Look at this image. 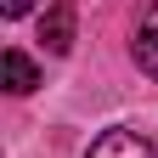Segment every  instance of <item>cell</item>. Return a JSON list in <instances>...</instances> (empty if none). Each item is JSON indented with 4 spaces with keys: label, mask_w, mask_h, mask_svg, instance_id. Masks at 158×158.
<instances>
[{
    "label": "cell",
    "mask_w": 158,
    "mask_h": 158,
    "mask_svg": "<svg viewBox=\"0 0 158 158\" xmlns=\"http://www.w3.org/2000/svg\"><path fill=\"white\" fill-rule=\"evenodd\" d=\"M85 158H158V147L147 141V135H135V130H107V135L90 141Z\"/></svg>",
    "instance_id": "cell-1"
},
{
    "label": "cell",
    "mask_w": 158,
    "mask_h": 158,
    "mask_svg": "<svg viewBox=\"0 0 158 158\" xmlns=\"http://www.w3.org/2000/svg\"><path fill=\"white\" fill-rule=\"evenodd\" d=\"M40 45H45L51 56H62L73 45V6L68 0H56V6L45 11V23H40Z\"/></svg>",
    "instance_id": "cell-2"
},
{
    "label": "cell",
    "mask_w": 158,
    "mask_h": 158,
    "mask_svg": "<svg viewBox=\"0 0 158 158\" xmlns=\"http://www.w3.org/2000/svg\"><path fill=\"white\" fill-rule=\"evenodd\" d=\"M135 68H141L147 79H158V6L141 11V23H135Z\"/></svg>",
    "instance_id": "cell-3"
},
{
    "label": "cell",
    "mask_w": 158,
    "mask_h": 158,
    "mask_svg": "<svg viewBox=\"0 0 158 158\" xmlns=\"http://www.w3.org/2000/svg\"><path fill=\"white\" fill-rule=\"evenodd\" d=\"M0 79H6V90H11V96H28V90L40 85V68L28 62L23 51H6V56H0Z\"/></svg>",
    "instance_id": "cell-4"
},
{
    "label": "cell",
    "mask_w": 158,
    "mask_h": 158,
    "mask_svg": "<svg viewBox=\"0 0 158 158\" xmlns=\"http://www.w3.org/2000/svg\"><path fill=\"white\" fill-rule=\"evenodd\" d=\"M0 11H6V17H23V11H34V0H0Z\"/></svg>",
    "instance_id": "cell-5"
}]
</instances>
